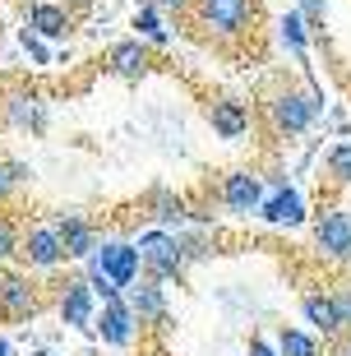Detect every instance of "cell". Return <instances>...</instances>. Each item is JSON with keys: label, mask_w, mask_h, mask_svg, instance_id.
<instances>
[{"label": "cell", "mask_w": 351, "mask_h": 356, "mask_svg": "<svg viewBox=\"0 0 351 356\" xmlns=\"http://www.w3.org/2000/svg\"><path fill=\"white\" fill-rule=\"evenodd\" d=\"M222 204H227V213H259V204H263V176L231 172L227 181H222Z\"/></svg>", "instance_id": "cell-10"}, {"label": "cell", "mask_w": 351, "mask_h": 356, "mask_svg": "<svg viewBox=\"0 0 351 356\" xmlns=\"http://www.w3.org/2000/svg\"><path fill=\"white\" fill-rule=\"evenodd\" d=\"M125 301L134 305V315H139V324H162L167 319V291H162V282L157 277H148V282H139V287H125Z\"/></svg>", "instance_id": "cell-14"}, {"label": "cell", "mask_w": 351, "mask_h": 356, "mask_svg": "<svg viewBox=\"0 0 351 356\" xmlns=\"http://www.w3.org/2000/svg\"><path fill=\"white\" fill-rule=\"evenodd\" d=\"M139 259H143V273L148 277L171 282V277L185 273V264H190L195 254H190V241L176 236V232H143L139 236Z\"/></svg>", "instance_id": "cell-1"}, {"label": "cell", "mask_w": 351, "mask_h": 356, "mask_svg": "<svg viewBox=\"0 0 351 356\" xmlns=\"http://www.w3.org/2000/svg\"><path fill=\"white\" fill-rule=\"evenodd\" d=\"M157 10H171V14H185V10H195V0H153Z\"/></svg>", "instance_id": "cell-31"}, {"label": "cell", "mask_w": 351, "mask_h": 356, "mask_svg": "<svg viewBox=\"0 0 351 356\" xmlns=\"http://www.w3.org/2000/svg\"><path fill=\"white\" fill-rule=\"evenodd\" d=\"M56 315L65 329H79V333H92V319H97V291L88 287V277H74L60 287L56 296Z\"/></svg>", "instance_id": "cell-6"}, {"label": "cell", "mask_w": 351, "mask_h": 356, "mask_svg": "<svg viewBox=\"0 0 351 356\" xmlns=\"http://www.w3.org/2000/svg\"><path fill=\"white\" fill-rule=\"evenodd\" d=\"M277 28H282V47L296 56V60H305V51H310V24L300 19V10H296V14H286Z\"/></svg>", "instance_id": "cell-19"}, {"label": "cell", "mask_w": 351, "mask_h": 356, "mask_svg": "<svg viewBox=\"0 0 351 356\" xmlns=\"http://www.w3.org/2000/svg\"><path fill=\"white\" fill-rule=\"evenodd\" d=\"M134 28H139V38H143V42H153V47H167V28H162V19H157V5L139 10Z\"/></svg>", "instance_id": "cell-23"}, {"label": "cell", "mask_w": 351, "mask_h": 356, "mask_svg": "<svg viewBox=\"0 0 351 356\" xmlns=\"http://www.w3.org/2000/svg\"><path fill=\"white\" fill-rule=\"evenodd\" d=\"M5 125H14V130H42L47 116H42V97L38 92L14 88L10 97H5Z\"/></svg>", "instance_id": "cell-16"}, {"label": "cell", "mask_w": 351, "mask_h": 356, "mask_svg": "<svg viewBox=\"0 0 351 356\" xmlns=\"http://www.w3.org/2000/svg\"><path fill=\"white\" fill-rule=\"evenodd\" d=\"M328 181L333 185H351V139L328 148Z\"/></svg>", "instance_id": "cell-22"}, {"label": "cell", "mask_w": 351, "mask_h": 356, "mask_svg": "<svg viewBox=\"0 0 351 356\" xmlns=\"http://www.w3.org/2000/svg\"><path fill=\"white\" fill-rule=\"evenodd\" d=\"M199 28L218 42H240L254 24V0H195Z\"/></svg>", "instance_id": "cell-2"}, {"label": "cell", "mask_w": 351, "mask_h": 356, "mask_svg": "<svg viewBox=\"0 0 351 356\" xmlns=\"http://www.w3.org/2000/svg\"><path fill=\"white\" fill-rule=\"evenodd\" d=\"M314 245L324 259L333 264H347L351 259V213L347 209H324L314 218Z\"/></svg>", "instance_id": "cell-7"}, {"label": "cell", "mask_w": 351, "mask_h": 356, "mask_svg": "<svg viewBox=\"0 0 351 356\" xmlns=\"http://www.w3.org/2000/svg\"><path fill=\"white\" fill-rule=\"evenodd\" d=\"M92 333H97L106 347H130L134 338H139V315H134V305L125 301V291L111 296V301H102V310L92 319Z\"/></svg>", "instance_id": "cell-4"}, {"label": "cell", "mask_w": 351, "mask_h": 356, "mask_svg": "<svg viewBox=\"0 0 351 356\" xmlns=\"http://www.w3.org/2000/svg\"><path fill=\"white\" fill-rule=\"evenodd\" d=\"M92 264L102 268L116 287H130V282H139V273H143V259H139V245H130V241H97V250L88 254Z\"/></svg>", "instance_id": "cell-8"}, {"label": "cell", "mask_w": 351, "mask_h": 356, "mask_svg": "<svg viewBox=\"0 0 351 356\" xmlns=\"http://www.w3.org/2000/svg\"><path fill=\"white\" fill-rule=\"evenodd\" d=\"M65 5H70V10H88L92 0H65Z\"/></svg>", "instance_id": "cell-32"}, {"label": "cell", "mask_w": 351, "mask_h": 356, "mask_svg": "<svg viewBox=\"0 0 351 356\" xmlns=\"http://www.w3.org/2000/svg\"><path fill=\"white\" fill-rule=\"evenodd\" d=\"M42 310V291L24 273H0V319L10 324H33Z\"/></svg>", "instance_id": "cell-5"}, {"label": "cell", "mask_w": 351, "mask_h": 356, "mask_svg": "<svg viewBox=\"0 0 351 356\" xmlns=\"http://www.w3.org/2000/svg\"><path fill=\"white\" fill-rule=\"evenodd\" d=\"M24 51L38 60V65H51V51H47V38L42 33H33V28H24Z\"/></svg>", "instance_id": "cell-27"}, {"label": "cell", "mask_w": 351, "mask_h": 356, "mask_svg": "<svg viewBox=\"0 0 351 356\" xmlns=\"http://www.w3.org/2000/svg\"><path fill=\"white\" fill-rule=\"evenodd\" d=\"M209 125L218 139H245L250 130V106L236 102V97H218V102L209 106Z\"/></svg>", "instance_id": "cell-13"}, {"label": "cell", "mask_w": 351, "mask_h": 356, "mask_svg": "<svg viewBox=\"0 0 351 356\" xmlns=\"http://www.w3.org/2000/svg\"><path fill=\"white\" fill-rule=\"evenodd\" d=\"M0 356H14V347H10V343H5V338H0Z\"/></svg>", "instance_id": "cell-33"}, {"label": "cell", "mask_w": 351, "mask_h": 356, "mask_svg": "<svg viewBox=\"0 0 351 356\" xmlns=\"http://www.w3.org/2000/svg\"><path fill=\"white\" fill-rule=\"evenodd\" d=\"M300 19L310 24V33H319L328 19V0H300Z\"/></svg>", "instance_id": "cell-26"}, {"label": "cell", "mask_w": 351, "mask_h": 356, "mask_svg": "<svg viewBox=\"0 0 351 356\" xmlns=\"http://www.w3.org/2000/svg\"><path fill=\"white\" fill-rule=\"evenodd\" d=\"M88 287L97 291V301H111V296H120V291H125V287H116V282H111L102 268L92 264V259H88Z\"/></svg>", "instance_id": "cell-24"}, {"label": "cell", "mask_w": 351, "mask_h": 356, "mask_svg": "<svg viewBox=\"0 0 351 356\" xmlns=\"http://www.w3.org/2000/svg\"><path fill=\"white\" fill-rule=\"evenodd\" d=\"M148 209H153L157 222H176V227H181L185 218H190L185 199H181V195H171V190H153V195H148Z\"/></svg>", "instance_id": "cell-20"}, {"label": "cell", "mask_w": 351, "mask_h": 356, "mask_svg": "<svg viewBox=\"0 0 351 356\" xmlns=\"http://www.w3.org/2000/svg\"><path fill=\"white\" fill-rule=\"evenodd\" d=\"M106 65H111L116 79H143V74H148V47H143V38L116 42L111 56H106Z\"/></svg>", "instance_id": "cell-17"}, {"label": "cell", "mask_w": 351, "mask_h": 356, "mask_svg": "<svg viewBox=\"0 0 351 356\" xmlns=\"http://www.w3.org/2000/svg\"><path fill=\"white\" fill-rule=\"evenodd\" d=\"M300 315H305V324H314V333H324V338H342V315H338V301L333 296H324V291H310L305 301H300Z\"/></svg>", "instance_id": "cell-15"}, {"label": "cell", "mask_w": 351, "mask_h": 356, "mask_svg": "<svg viewBox=\"0 0 351 356\" xmlns=\"http://www.w3.org/2000/svg\"><path fill=\"white\" fill-rule=\"evenodd\" d=\"M28 28H33V33H42L47 42L65 38V33H70V5H47V0H33V5H28Z\"/></svg>", "instance_id": "cell-18"}, {"label": "cell", "mask_w": 351, "mask_h": 356, "mask_svg": "<svg viewBox=\"0 0 351 356\" xmlns=\"http://www.w3.org/2000/svg\"><path fill=\"white\" fill-rule=\"evenodd\" d=\"M250 356H282V347L263 343V338H250Z\"/></svg>", "instance_id": "cell-29"}, {"label": "cell", "mask_w": 351, "mask_h": 356, "mask_svg": "<svg viewBox=\"0 0 351 356\" xmlns=\"http://www.w3.org/2000/svg\"><path fill=\"white\" fill-rule=\"evenodd\" d=\"M319 111H324V97H319V88L310 92H296V88H286L277 92L273 102H268V116H273V130L286 134V139H296V134H305L319 120Z\"/></svg>", "instance_id": "cell-3"}, {"label": "cell", "mask_w": 351, "mask_h": 356, "mask_svg": "<svg viewBox=\"0 0 351 356\" xmlns=\"http://www.w3.org/2000/svg\"><path fill=\"white\" fill-rule=\"evenodd\" d=\"M259 213H263V222H273V227H300L305 222V199L291 185H277L273 195H263Z\"/></svg>", "instance_id": "cell-12"}, {"label": "cell", "mask_w": 351, "mask_h": 356, "mask_svg": "<svg viewBox=\"0 0 351 356\" xmlns=\"http://www.w3.org/2000/svg\"><path fill=\"white\" fill-rule=\"evenodd\" d=\"M56 232H60L65 259H88V254L97 250V227H92L83 213H60V218H56Z\"/></svg>", "instance_id": "cell-11"}, {"label": "cell", "mask_w": 351, "mask_h": 356, "mask_svg": "<svg viewBox=\"0 0 351 356\" xmlns=\"http://www.w3.org/2000/svg\"><path fill=\"white\" fill-rule=\"evenodd\" d=\"M333 301H338V315H342V329H351V287H347V291H338V296H333Z\"/></svg>", "instance_id": "cell-30"}, {"label": "cell", "mask_w": 351, "mask_h": 356, "mask_svg": "<svg viewBox=\"0 0 351 356\" xmlns=\"http://www.w3.org/2000/svg\"><path fill=\"white\" fill-rule=\"evenodd\" d=\"M19 190V176H14V162L0 158V204H10V195Z\"/></svg>", "instance_id": "cell-28"}, {"label": "cell", "mask_w": 351, "mask_h": 356, "mask_svg": "<svg viewBox=\"0 0 351 356\" xmlns=\"http://www.w3.org/2000/svg\"><path fill=\"white\" fill-rule=\"evenodd\" d=\"M24 250V236H19V227L10 218H0V259H14V254Z\"/></svg>", "instance_id": "cell-25"}, {"label": "cell", "mask_w": 351, "mask_h": 356, "mask_svg": "<svg viewBox=\"0 0 351 356\" xmlns=\"http://www.w3.org/2000/svg\"><path fill=\"white\" fill-rule=\"evenodd\" d=\"M277 347H282V356H319V338L305 329H277Z\"/></svg>", "instance_id": "cell-21"}, {"label": "cell", "mask_w": 351, "mask_h": 356, "mask_svg": "<svg viewBox=\"0 0 351 356\" xmlns=\"http://www.w3.org/2000/svg\"><path fill=\"white\" fill-rule=\"evenodd\" d=\"M33 268H42V273H51V268L65 264V245H60V232H56V222H42V227H28L24 236V250H19Z\"/></svg>", "instance_id": "cell-9"}]
</instances>
